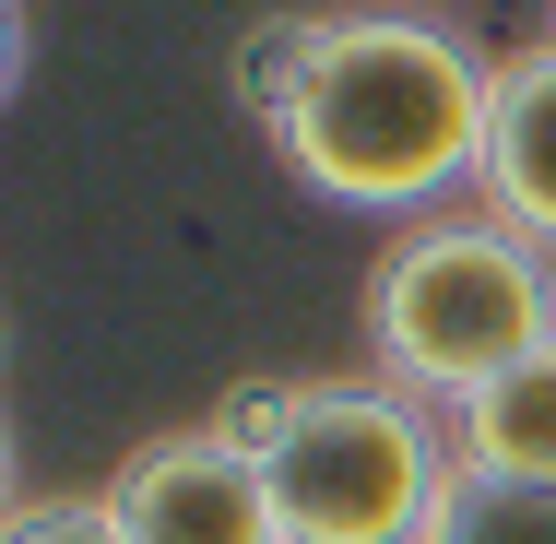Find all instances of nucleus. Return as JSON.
<instances>
[{"label": "nucleus", "instance_id": "obj_1", "mask_svg": "<svg viewBox=\"0 0 556 544\" xmlns=\"http://www.w3.org/2000/svg\"><path fill=\"white\" fill-rule=\"evenodd\" d=\"M485 130H497V60H473V36L427 12H320L308 96L285 107L273 154L320 202L427 225L439 190L485 178Z\"/></svg>", "mask_w": 556, "mask_h": 544}, {"label": "nucleus", "instance_id": "obj_2", "mask_svg": "<svg viewBox=\"0 0 556 544\" xmlns=\"http://www.w3.org/2000/svg\"><path fill=\"white\" fill-rule=\"evenodd\" d=\"M367 343H379V379L462 403L497 367H521L533 343H556V261L485 202L427 214L367 261Z\"/></svg>", "mask_w": 556, "mask_h": 544}, {"label": "nucleus", "instance_id": "obj_3", "mask_svg": "<svg viewBox=\"0 0 556 544\" xmlns=\"http://www.w3.org/2000/svg\"><path fill=\"white\" fill-rule=\"evenodd\" d=\"M450 473V403L403 379H308L285 450L261 461L285 544H427Z\"/></svg>", "mask_w": 556, "mask_h": 544}, {"label": "nucleus", "instance_id": "obj_4", "mask_svg": "<svg viewBox=\"0 0 556 544\" xmlns=\"http://www.w3.org/2000/svg\"><path fill=\"white\" fill-rule=\"evenodd\" d=\"M108 509H118V533H130V544H285L261 461L225 450L214 415H202V427H154L108 473Z\"/></svg>", "mask_w": 556, "mask_h": 544}, {"label": "nucleus", "instance_id": "obj_5", "mask_svg": "<svg viewBox=\"0 0 556 544\" xmlns=\"http://www.w3.org/2000/svg\"><path fill=\"white\" fill-rule=\"evenodd\" d=\"M473 190H485L497 225H521L556 261V36L497 60V130H485V178Z\"/></svg>", "mask_w": 556, "mask_h": 544}, {"label": "nucleus", "instance_id": "obj_6", "mask_svg": "<svg viewBox=\"0 0 556 544\" xmlns=\"http://www.w3.org/2000/svg\"><path fill=\"white\" fill-rule=\"evenodd\" d=\"M450 450L485 461V473L556 485V343H533L521 367H497L485 391H462V403H450Z\"/></svg>", "mask_w": 556, "mask_h": 544}, {"label": "nucleus", "instance_id": "obj_7", "mask_svg": "<svg viewBox=\"0 0 556 544\" xmlns=\"http://www.w3.org/2000/svg\"><path fill=\"white\" fill-rule=\"evenodd\" d=\"M427 544H556V485L462 461L450 497H439V521H427Z\"/></svg>", "mask_w": 556, "mask_h": 544}, {"label": "nucleus", "instance_id": "obj_8", "mask_svg": "<svg viewBox=\"0 0 556 544\" xmlns=\"http://www.w3.org/2000/svg\"><path fill=\"white\" fill-rule=\"evenodd\" d=\"M308 60H320V12H273V24L237 36V96L261 130H285V107L308 96Z\"/></svg>", "mask_w": 556, "mask_h": 544}, {"label": "nucleus", "instance_id": "obj_9", "mask_svg": "<svg viewBox=\"0 0 556 544\" xmlns=\"http://www.w3.org/2000/svg\"><path fill=\"white\" fill-rule=\"evenodd\" d=\"M296 403H308V379H249V391H225L214 438H225V450H249V461H273L285 427H296Z\"/></svg>", "mask_w": 556, "mask_h": 544}, {"label": "nucleus", "instance_id": "obj_10", "mask_svg": "<svg viewBox=\"0 0 556 544\" xmlns=\"http://www.w3.org/2000/svg\"><path fill=\"white\" fill-rule=\"evenodd\" d=\"M0 544H130V533H118L108 485H96V497H24V509L0 521Z\"/></svg>", "mask_w": 556, "mask_h": 544}, {"label": "nucleus", "instance_id": "obj_11", "mask_svg": "<svg viewBox=\"0 0 556 544\" xmlns=\"http://www.w3.org/2000/svg\"><path fill=\"white\" fill-rule=\"evenodd\" d=\"M24 84V0H0V96Z\"/></svg>", "mask_w": 556, "mask_h": 544}, {"label": "nucleus", "instance_id": "obj_12", "mask_svg": "<svg viewBox=\"0 0 556 544\" xmlns=\"http://www.w3.org/2000/svg\"><path fill=\"white\" fill-rule=\"evenodd\" d=\"M24 509V473H12V427H0V521Z\"/></svg>", "mask_w": 556, "mask_h": 544}, {"label": "nucleus", "instance_id": "obj_13", "mask_svg": "<svg viewBox=\"0 0 556 544\" xmlns=\"http://www.w3.org/2000/svg\"><path fill=\"white\" fill-rule=\"evenodd\" d=\"M0 367H12V320H0Z\"/></svg>", "mask_w": 556, "mask_h": 544}, {"label": "nucleus", "instance_id": "obj_14", "mask_svg": "<svg viewBox=\"0 0 556 544\" xmlns=\"http://www.w3.org/2000/svg\"><path fill=\"white\" fill-rule=\"evenodd\" d=\"M545 36H556V24H545Z\"/></svg>", "mask_w": 556, "mask_h": 544}]
</instances>
